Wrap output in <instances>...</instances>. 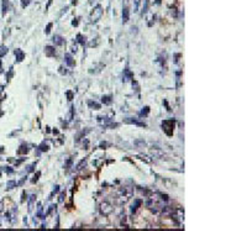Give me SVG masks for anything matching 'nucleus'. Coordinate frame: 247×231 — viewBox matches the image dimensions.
Here are the masks:
<instances>
[{"label":"nucleus","mask_w":247,"mask_h":231,"mask_svg":"<svg viewBox=\"0 0 247 231\" xmlns=\"http://www.w3.org/2000/svg\"><path fill=\"white\" fill-rule=\"evenodd\" d=\"M102 14H103V9L100 5H97V8L94 9V11L91 12V15H90V20L91 21H98L100 19V16H102Z\"/></svg>","instance_id":"f257e3e1"},{"label":"nucleus","mask_w":247,"mask_h":231,"mask_svg":"<svg viewBox=\"0 0 247 231\" xmlns=\"http://www.w3.org/2000/svg\"><path fill=\"white\" fill-rule=\"evenodd\" d=\"M15 56H16V59H17V62H21L22 59H24V57H25V53L22 52V51L20 50V48H17V50H15Z\"/></svg>","instance_id":"f03ea898"},{"label":"nucleus","mask_w":247,"mask_h":231,"mask_svg":"<svg viewBox=\"0 0 247 231\" xmlns=\"http://www.w3.org/2000/svg\"><path fill=\"white\" fill-rule=\"evenodd\" d=\"M129 16H130L129 9H127V8H124V10H122V21H124V22H127V21H129Z\"/></svg>","instance_id":"7ed1b4c3"},{"label":"nucleus","mask_w":247,"mask_h":231,"mask_svg":"<svg viewBox=\"0 0 247 231\" xmlns=\"http://www.w3.org/2000/svg\"><path fill=\"white\" fill-rule=\"evenodd\" d=\"M53 41H54V43L58 45V46H62L63 43H64V40H63V38L61 37V36H54Z\"/></svg>","instance_id":"20e7f679"},{"label":"nucleus","mask_w":247,"mask_h":231,"mask_svg":"<svg viewBox=\"0 0 247 231\" xmlns=\"http://www.w3.org/2000/svg\"><path fill=\"white\" fill-rule=\"evenodd\" d=\"M45 52H46V54H47V56H53V54H54V48L51 47V46H47V47H46V50H45Z\"/></svg>","instance_id":"39448f33"},{"label":"nucleus","mask_w":247,"mask_h":231,"mask_svg":"<svg viewBox=\"0 0 247 231\" xmlns=\"http://www.w3.org/2000/svg\"><path fill=\"white\" fill-rule=\"evenodd\" d=\"M66 62H67V64L68 66H74V62L72 61V57H71V54H66Z\"/></svg>","instance_id":"423d86ee"},{"label":"nucleus","mask_w":247,"mask_h":231,"mask_svg":"<svg viewBox=\"0 0 247 231\" xmlns=\"http://www.w3.org/2000/svg\"><path fill=\"white\" fill-rule=\"evenodd\" d=\"M6 53H8V48L5 47V46H0V57L5 56Z\"/></svg>","instance_id":"0eeeda50"},{"label":"nucleus","mask_w":247,"mask_h":231,"mask_svg":"<svg viewBox=\"0 0 247 231\" xmlns=\"http://www.w3.org/2000/svg\"><path fill=\"white\" fill-rule=\"evenodd\" d=\"M103 103L104 104H111V96H103Z\"/></svg>","instance_id":"6e6552de"},{"label":"nucleus","mask_w":247,"mask_h":231,"mask_svg":"<svg viewBox=\"0 0 247 231\" xmlns=\"http://www.w3.org/2000/svg\"><path fill=\"white\" fill-rule=\"evenodd\" d=\"M8 11V0H3V12L5 14Z\"/></svg>","instance_id":"1a4fd4ad"},{"label":"nucleus","mask_w":247,"mask_h":231,"mask_svg":"<svg viewBox=\"0 0 247 231\" xmlns=\"http://www.w3.org/2000/svg\"><path fill=\"white\" fill-rule=\"evenodd\" d=\"M77 38H78V42L79 43H84L85 42V37H84L83 35H78V36H77Z\"/></svg>","instance_id":"9d476101"},{"label":"nucleus","mask_w":247,"mask_h":231,"mask_svg":"<svg viewBox=\"0 0 247 231\" xmlns=\"http://www.w3.org/2000/svg\"><path fill=\"white\" fill-rule=\"evenodd\" d=\"M147 8H148V0H145V6H143V10H142V14H145L147 11Z\"/></svg>","instance_id":"9b49d317"},{"label":"nucleus","mask_w":247,"mask_h":231,"mask_svg":"<svg viewBox=\"0 0 247 231\" xmlns=\"http://www.w3.org/2000/svg\"><path fill=\"white\" fill-rule=\"evenodd\" d=\"M140 1H141V0H135V11H137V9H139Z\"/></svg>","instance_id":"f8f14e48"},{"label":"nucleus","mask_w":247,"mask_h":231,"mask_svg":"<svg viewBox=\"0 0 247 231\" xmlns=\"http://www.w3.org/2000/svg\"><path fill=\"white\" fill-rule=\"evenodd\" d=\"M51 27H52V24H48L47 27H46V34H49V31H51Z\"/></svg>","instance_id":"ddd939ff"},{"label":"nucleus","mask_w":247,"mask_h":231,"mask_svg":"<svg viewBox=\"0 0 247 231\" xmlns=\"http://www.w3.org/2000/svg\"><path fill=\"white\" fill-rule=\"evenodd\" d=\"M14 184H15V182H9V183H8V187H9V189H11V187L14 186Z\"/></svg>","instance_id":"4468645a"},{"label":"nucleus","mask_w":247,"mask_h":231,"mask_svg":"<svg viewBox=\"0 0 247 231\" xmlns=\"http://www.w3.org/2000/svg\"><path fill=\"white\" fill-rule=\"evenodd\" d=\"M137 205H140V200H136V205L135 206H137ZM137 209V208H132V211H135Z\"/></svg>","instance_id":"2eb2a0df"},{"label":"nucleus","mask_w":247,"mask_h":231,"mask_svg":"<svg viewBox=\"0 0 247 231\" xmlns=\"http://www.w3.org/2000/svg\"><path fill=\"white\" fill-rule=\"evenodd\" d=\"M72 25H73V26H77V25H78V21H77V20H73V21H72Z\"/></svg>","instance_id":"dca6fc26"},{"label":"nucleus","mask_w":247,"mask_h":231,"mask_svg":"<svg viewBox=\"0 0 247 231\" xmlns=\"http://www.w3.org/2000/svg\"><path fill=\"white\" fill-rule=\"evenodd\" d=\"M72 3H73V4H77V0H73V1H72Z\"/></svg>","instance_id":"f3484780"},{"label":"nucleus","mask_w":247,"mask_h":231,"mask_svg":"<svg viewBox=\"0 0 247 231\" xmlns=\"http://www.w3.org/2000/svg\"><path fill=\"white\" fill-rule=\"evenodd\" d=\"M156 3H157V4H159V3H161V0H156Z\"/></svg>","instance_id":"a211bd4d"}]
</instances>
